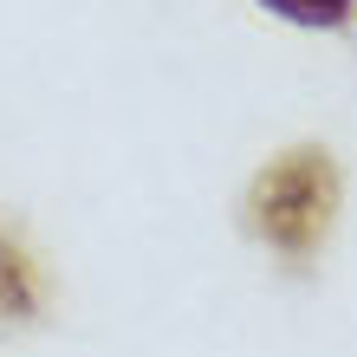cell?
Here are the masks:
<instances>
[{
	"label": "cell",
	"mask_w": 357,
	"mask_h": 357,
	"mask_svg": "<svg viewBox=\"0 0 357 357\" xmlns=\"http://www.w3.org/2000/svg\"><path fill=\"white\" fill-rule=\"evenodd\" d=\"M254 208H260V234L280 241L286 254H305L312 241L325 234V208H331V162L325 156H286L260 188H254Z\"/></svg>",
	"instance_id": "1"
},
{
	"label": "cell",
	"mask_w": 357,
	"mask_h": 357,
	"mask_svg": "<svg viewBox=\"0 0 357 357\" xmlns=\"http://www.w3.org/2000/svg\"><path fill=\"white\" fill-rule=\"evenodd\" d=\"M260 7H273L280 20H299V26H344L357 0H260Z\"/></svg>",
	"instance_id": "2"
}]
</instances>
